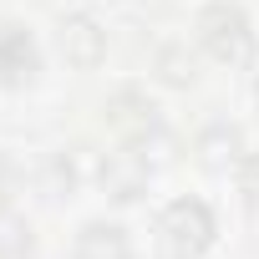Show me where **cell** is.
<instances>
[{
  "label": "cell",
  "mask_w": 259,
  "mask_h": 259,
  "mask_svg": "<svg viewBox=\"0 0 259 259\" xmlns=\"http://www.w3.org/2000/svg\"><path fill=\"white\" fill-rule=\"evenodd\" d=\"M158 234H163V249H168L173 259H198V254L208 249V239H213V213H208L198 198H178V203L163 213Z\"/></svg>",
  "instance_id": "1"
},
{
  "label": "cell",
  "mask_w": 259,
  "mask_h": 259,
  "mask_svg": "<svg viewBox=\"0 0 259 259\" xmlns=\"http://www.w3.org/2000/svg\"><path fill=\"white\" fill-rule=\"evenodd\" d=\"M198 41H203V51H208L213 61H244L249 46H254L244 11L229 6V0H219V6H208V11L198 16Z\"/></svg>",
  "instance_id": "2"
},
{
  "label": "cell",
  "mask_w": 259,
  "mask_h": 259,
  "mask_svg": "<svg viewBox=\"0 0 259 259\" xmlns=\"http://www.w3.org/2000/svg\"><path fill=\"white\" fill-rule=\"evenodd\" d=\"M36 76V41L21 26H0V81L21 87Z\"/></svg>",
  "instance_id": "3"
},
{
  "label": "cell",
  "mask_w": 259,
  "mask_h": 259,
  "mask_svg": "<svg viewBox=\"0 0 259 259\" xmlns=\"http://www.w3.org/2000/svg\"><path fill=\"white\" fill-rule=\"evenodd\" d=\"M143 183H148V163L133 158V153H122V158H107V163H102V188H107L112 198H122V203L138 198Z\"/></svg>",
  "instance_id": "4"
},
{
  "label": "cell",
  "mask_w": 259,
  "mask_h": 259,
  "mask_svg": "<svg viewBox=\"0 0 259 259\" xmlns=\"http://www.w3.org/2000/svg\"><path fill=\"white\" fill-rule=\"evenodd\" d=\"M107 112H112V122L122 127L127 138H143V133H153V127H158V107H153L143 92H122Z\"/></svg>",
  "instance_id": "5"
},
{
  "label": "cell",
  "mask_w": 259,
  "mask_h": 259,
  "mask_svg": "<svg viewBox=\"0 0 259 259\" xmlns=\"http://www.w3.org/2000/svg\"><path fill=\"white\" fill-rule=\"evenodd\" d=\"M76 259H133L127 254V234L117 224H87L76 239Z\"/></svg>",
  "instance_id": "6"
},
{
  "label": "cell",
  "mask_w": 259,
  "mask_h": 259,
  "mask_svg": "<svg viewBox=\"0 0 259 259\" xmlns=\"http://www.w3.org/2000/svg\"><path fill=\"white\" fill-rule=\"evenodd\" d=\"M61 51H66V61H76V66H97V56H102V31H97L87 16H76V21L61 26Z\"/></svg>",
  "instance_id": "7"
},
{
  "label": "cell",
  "mask_w": 259,
  "mask_h": 259,
  "mask_svg": "<svg viewBox=\"0 0 259 259\" xmlns=\"http://www.w3.org/2000/svg\"><path fill=\"white\" fill-rule=\"evenodd\" d=\"M244 183H249V193H254V198H259V158H254V163H249V178H244Z\"/></svg>",
  "instance_id": "8"
}]
</instances>
